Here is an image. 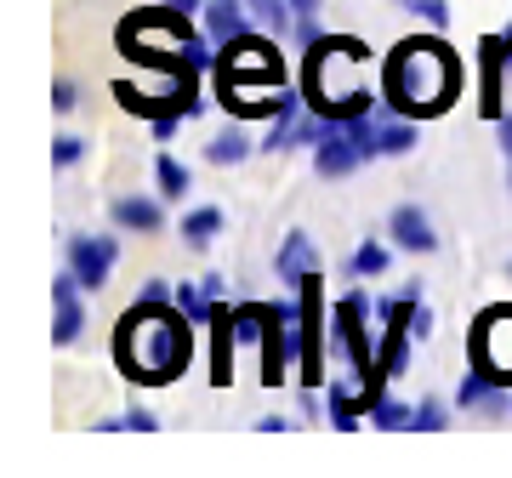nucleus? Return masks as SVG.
Here are the masks:
<instances>
[{
	"label": "nucleus",
	"instance_id": "nucleus-1",
	"mask_svg": "<svg viewBox=\"0 0 512 478\" xmlns=\"http://www.w3.org/2000/svg\"><path fill=\"white\" fill-rule=\"evenodd\" d=\"M194 319H188L177 302H154V296H137L131 313L114 325V365L126 370V382L137 387H165L177 382L194 359Z\"/></svg>",
	"mask_w": 512,
	"mask_h": 478
},
{
	"label": "nucleus",
	"instance_id": "nucleus-2",
	"mask_svg": "<svg viewBox=\"0 0 512 478\" xmlns=\"http://www.w3.org/2000/svg\"><path fill=\"white\" fill-rule=\"evenodd\" d=\"M461 97V57L433 35L399 40L382 63V103L404 120H433Z\"/></svg>",
	"mask_w": 512,
	"mask_h": 478
},
{
	"label": "nucleus",
	"instance_id": "nucleus-3",
	"mask_svg": "<svg viewBox=\"0 0 512 478\" xmlns=\"http://www.w3.org/2000/svg\"><path fill=\"white\" fill-rule=\"evenodd\" d=\"M376 63L365 40L353 35H325L302 52V97L319 120H353V114H370L376 97L365 86V69Z\"/></svg>",
	"mask_w": 512,
	"mask_h": 478
},
{
	"label": "nucleus",
	"instance_id": "nucleus-4",
	"mask_svg": "<svg viewBox=\"0 0 512 478\" xmlns=\"http://www.w3.org/2000/svg\"><path fill=\"white\" fill-rule=\"evenodd\" d=\"M188 40H194V18L177 12L171 0L165 6H143V12H126L120 29H114V46L154 74H200L188 63Z\"/></svg>",
	"mask_w": 512,
	"mask_h": 478
},
{
	"label": "nucleus",
	"instance_id": "nucleus-5",
	"mask_svg": "<svg viewBox=\"0 0 512 478\" xmlns=\"http://www.w3.org/2000/svg\"><path fill=\"white\" fill-rule=\"evenodd\" d=\"M239 342L262 348V387H285L302 359V308L296 302H239Z\"/></svg>",
	"mask_w": 512,
	"mask_h": 478
},
{
	"label": "nucleus",
	"instance_id": "nucleus-6",
	"mask_svg": "<svg viewBox=\"0 0 512 478\" xmlns=\"http://www.w3.org/2000/svg\"><path fill=\"white\" fill-rule=\"evenodd\" d=\"M114 103L137 120H188L200 114V74H165L160 92H143L137 80H114Z\"/></svg>",
	"mask_w": 512,
	"mask_h": 478
},
{
	"label": "nucleus",
	"instance_id": "nucleus-7",
	"mask_svg": "<svg viewBox=\"0 0 512 478\" xmlns=\"http://www.w3.org/2000/svg\"><path fill=\"white\" fill-rule=\"evenodd\" d=\"M296 308H302V359H296V376L302 387H325V348H330V331L325 325V279L308 274L296 285Z\"/></svg>",
	"mask_w": 512,
	"mask_h": 478
},
{
	"label": "nucleus",
	"instance_id": "nucleus-8",
	"mask_svg": "<svg viewBox=\"0 0 512 478\" xmlns=\"http://www.w3.org/2000/svg\"><path fill=\"white\" fill-rule=\"evenodd\" d=\"M63 257H69V274L86 285V291H103L114 274V262H120V245L114 239H92V234H74L63 245Z\"/></svg>",
	"mask_w": 512,
	"mask_h": 478
},
{
	"label": "nucleus",
	"instance_id": "nucleus-9",
	"mask_svg": "<svg viewBox=\"0 0 512 478\" xmlns=\"http://www.w3.org/2000/svg\"><path fill=\"white\" fill-rule=\"evenodd\" d=\"M359 166H365V148H359V137H353L342 120H330L325 137L313 143V171H319V177H330V183H342V177H353Z\"/></svg>",
	"mask_w": 512,
	"mask_h": 478
},
{
	"label": "nucleus",
	"instance_id": "nucleus-10",
	"mask_svg": "<svg viewBox=\"0 0 512 478\" xmlns=\"http://www.w3.org/2000/svg\"><path fill=\"white\" fill-rule=\"evenodd\" d=\"M478 63H484V86H478V114L484 120H501L507 114V103H501V80H507L512 69V46L507 35H490L484 46H478Z\"/></svg>",
	"mask_w": 512,
	"mask_h": 478
},
{
	"label": "nucleus",
	"instance_id": "nucleus-11",
	"mask_svg": "<svg viewBox=\"0 0 512 478\" xmlns=\"http://www.w3.org/2000/svg\"><path fill=\"white\" fill-rule=\"evenodd\" d=\"M80 296H86V285L63 268L57 274V291H52V336L57 348H69V342H80V325H86V308H80Z\"/></svg>",
	"mask_w": 512,
	"mask_h": 478
},
{
	"label": "nucleus",
	"instance_id": "nucleus-12",
	"mask_svg": "<svg viewBox=\"0 0 512 478\" xmlns=\"http://www.w3.org/2000/svg\"><path fill=\"white\" fill-rule=\"evenodd\" d=\"M234 348H245V342H239V313L222 302L217 319H211V382L217 387L234 382Z\"/></svg>",
	"mask_w": 512,
	"mask_h": 478
},
{
	"label": "nucleus",
	"instance_id": "nucleus-13",
	"mask_svg": "<svg viewBox=\"0 0 512 478\" xmlns=\"http://www.w3.org/2000/svg\"><path fill=\"white\" fill-rule=\"evenodd\" d=\"M387 234H393V245H399V251H410V257L439 251V234H433V222L421 217V205H399V211H393V222H387Z\"/></svg>",
	"mask_w": 512,
	"mask_h": 478
},
{
	"label": "nucleus",
	"instance_id": "nucleus-14",
	"mask_svg": "<svg viewBox=\"0 0 512 478\" xmlns=\"http://www.w3.org/2000/svg\"><path fill=\"white\" fill-rule=\"evenodd\" d=\"M274 274L285 279V285H302V279L308 274H319V257H313V239L302 234V228H291V234H285V245H279L274 251Z\"/></svg>",
	"mask_w": 512,
	"mask_h": 478
},
{
	"label": "nucleus",
	"instance_id": "nucleus-15",
	"mask_svg": "<svg viewBox=\"0 0 512 478\" xmlns=\"http://www.w3.org/2000/svg\"><path fill=\"white\" fill-rule=\"evenodd\" d=\"M200 18H205V35L217 46H228V40H239L251 29V0H205Z\"/></svg>",
	"mask_w": 512,
	"mask_h": 478
},
{
	"label": "nucleus",
	"instance_id": "nucleus-16",
	"mask_svg": "<svg viewBox=\"0 0 512 478\" xmlns=\"http://www.w3.org/2000/svg\"><path fill=\"white\" fill-rule=\"evenodd\" d=\"M109 211H114V222H120V228H131V234H160V228H165L160 200H148V194H120Z\"/></svg>",
	"mask_w": 512,
	"mask_h": 478
},
{
	"label": "nucleus",
	"instance_id": "nucleus-17",
	"mask_svg": "<svg viewBox=\"0 0 512 478\" xmlns=\"http://www.w3.org/2000/svg\"><path fill=\"white\" fill-rule=\"evenodd\" d=\"M325 416H330V427H336V433H353V427L365 422V393H359V382H330Z\"/></svg>",
	"mask_w": 512,
	"mask_h": 478
},
{
	"label": "nucleus",
	"instance_id": "nucleus-18",
	"mask_svg": "<svg viewBox=\"0 0 512 478\" xmlns=\"http://www.w3.org/2000/svg\"><path fill=\"white\" fill-rule=\"evenodd\" d=\"M154 183H160V200H188L194 177H188V166L177 154H154Z\"/></svg>",
	"mask_w": 512,
	"mask_h": 478
},
{
	"label": "nucleus",
	"instance_id": "nucleus-19",
	"mask_svg": "<svg viewBox=\"0 0 512 478\" xmlns=\"http://www.w3.org/2000/svg\"><path fill=\"white\" fill-rule=\"evenodd\" d=\"M217 234H222V211L217 205H194V211L183 217V239L194 245V251H205Z\"/></svg>",
	"mask_w": 512,
	"mask_h": 478
},
{
	"label": "nucleus",
	"instance_id": "nucleus-20",
	"mask_svg": "<svg viewBox=\"0 0 512 478\" xmlns=\"http://www.w3.org/2000/svg\"><path fill=\"white\" fill-rule=\"evenodd\" d=\"M245 154H251V137H245V131H239V126L217 131V137L205 143V160H211V166H239Z\"/></svg>",
	"mask_w": 512,
	"mask_h": 478
},
{
	"label": "nucleus",
	"instance_id": "nucleus-21",
	"mask_svg": "<svg viewBox=\"0 0 512 478\" xmlns=\"http://www.w3.org/2000/svg\"><path fill=\"white\" fill-rule=\"evenodd\" d=\"M251 18L268 29L274 40H285L296 29V12H291V0H251Z\"/></svg>",
	"mask_w": 512,
	"mask_h": 478
},
{
	"label": "nucleus",
	"instance_id": "nucleus-22",
	"mask_svg": "<svg viewBox=\"0 0 512 478\" xmlns=\"http://www.w3.org/2000/svg\"><path fill=\"white\" fill-rule=\"evenodd\" d=\"M387 262H393V251H387V245H376V239H365V245L353 251V274H359V279H382Z\"/></svg>",
	"mask_w": 512,
	"mask_h": 478
},
{
	"label": "nucleus",
	"instance_id": "nucleus-23",
	"mask_svg": "<svg viewBox=\"0 0 512 478\" xmlns=\"http://www.w3.org/2000/svg\"><path fill=\"white\" fill-rule=\"evenodd\" d=\"M444 422H450V410H444L439 399H421V405L410 410V427H416V433H439Z\"/></svg>",
	"mask_w": 512,
	"mask_h": 478
},
{
	"label": "nucleus",
	"instance_id": "nucleus-24",
	"mask_svg": "<svg viewBox=\"0 0 512 478\" xmlns=\"http://www.w3.org/2000/svg\"><path fill=\"white\" fill-rule=\"evenodd\" d=\"M410 410H416V405H399V399H376V405H370V422H376V427H410Z\"/></svg>",
	"mask_w": 512,
	"mask_h": 478
},
{
	"label": "nucleus",
	"instance_id": "nucleus-25",
	"mask_svg": "<svg viewBox=\"0 0 512 478\" xmlns=\"http://www.w3.org/2000/svg\"><path fill=\"white\" fill-rule=\"evenodd\" d=\"M410 12H416L427 29H444V23H450V6H444V0H410Z\"/></svg>",
	"mask_w": 512,
	"mask_h": 478
},
{
	"label": "nucleus",
	"instance_id": "nucleus-26",
	"mask_svg": "<svg viewBox=\"0 0 512 478\" xmlns=\"http://www.w3.org/2000/svg\"><path fill=\"white\" fill-rule=\"evenodd\" d=\"M80 154H86V148H80V137H57V143H52V166L69 171V166H80Z\"/></svg>",
	"mask_w": 512,
	"mask_h": 478
},
{
	"label": "nucleus",
	"instance_id": "nucleus-27",
	"mask_svg": "<svg viewBox=\"0 0 512 478\" xmlns=\"http://www.w3.org/2000/svg\"><path fill=\"white\" fill-rule=\"evenodd\" d=\"M291 35H296V46H302V52H308L313 40H325V23H319V12H313V18H296Z\"/></svg>",
	"mask_w": 512,
	"mask_h": 478
},
{
	"label": "nucleus",
	"instance_id": "nucleus-28",
	"mask_svg": "<svg viewBox=\"0 0 512 478\" xmlns=\"http://www.w3.org/2000/svg\"><path fill=\"white\" fill-rule=\"evenodd\" d=\"M154 427H160V422H154V410H148V405H131L126 410V433H154Z\"/></svg>",
	"mask_w": 512,
	"mask_h": 478
},
{
	"label": "nucleus",
	"instance_id": "nucleus-29",
	"mask_svg": "<svg viewBox=\"0 0 512 478\" xmlns=\"http://www.w3.org/2000/svg\"><path fill=\"white\" fill-rule=\"evenodd\" d=\"M52 109H57V114L74 109V80H57V86H52Z\"/></svg>",
	"mask_w": 512,
	"mask_h": 478
},
{
	"label": "nucleus",
	"instance_id": "nucleus-30",
	"mask_svg": "<svg viewBox=\"0 0 512 478\" xmlns=\"http://www.w3.org/2000/svg\"><path fill=\"white\" fill-rule=\"evenodd\" d=\"M495 131H501V148H507V171H512V114H501V120H495Z\"/></svg>",
	"mask_w": 512,
	"mask_h": 478
},
{
	"label": "nucleus",
	"instance_id": "nucleus-31",
	"mask_svg": "<svg viewBox=\"0 0 512 478\" xmlns=\"http://www.w3.org/2000/svg\"><path fill=\"white\" fill-rule=\"evenodd\" d=\"M410 331H416V342H427V331H433V313L416 308V319H410Z\"/></svg>",
	"mask_w": 512,
	"mask_h": 478
},
{
	"label": "nucleus",
	"instance_id": "nucleus-32",
	"mask_svg": "<svg viewBox=\"0 0 512 478\" xmlns=\"http://www.w3.org/2000/svg\"><path fill=\"white\" fill-rule=\"evenodd\" d=\"M177 126H183V120H148V131H154L160 143H165V137H171V131H177Z\"/></svg>",
	"mask_w": 512,
	"mask_h": 478
},
{
	"label": "nucleus",
	"instance_id": "nucleus-33",
	"mask_svg": "<svg viewBox=\"0 0 512 478\" xmlns=\"http://www.w3.org/2000/svg\"><path fill=\"white\" fill-rule=\"evenodd\" d=\"M256 427H262V433H285V427H291V416H262Z\"/></svg>",
	"mask_w": 512,
	"mask_h": 478
},
{
	"label": "nucleus",
	"instance_id": "nucleus-34",
	"mask_svg": "<svg viewBox=\"0 0 512 478\" xmlns=\"http://www.w3.org/2000/svg\"><path fill=\"white\" fill-rule=\"evenodd\" d=\"M171 6H177V12H188V18H200V12H205V0H171Z\"/></svg>",
	"mask_w": 512,
	"mask_h": 478
},
{
	"label": "nucleus",
	"instance_id": "nucleus-35",
	"mask_svg": "<svg viewBox=\"0 0 512 478\" xmlns=\"http://www.w3.org/2000/svg\"><path fill=\"white\" fill-rule=\"evenodd\" d=\"M291 12H296V18H313V12H319V0H291Z\"/></svg>",
	"mask_w": 512,
	"mask_h": 478
},
{
	"label": "nucleus",
	"instance_id": "nucleus-36",
	"mask_svg": "<svg viewBox=\"0 0 512 478\" xmlns=\"http://www.w3.org/2000/svg\"><path fill=\"white\" fill-rule=\"evenodd\" d=\"M507 46H512V29H507Z\"/></svg>",
	"mask_w": 512,
	"mask_h": 478
}]
</instances>
